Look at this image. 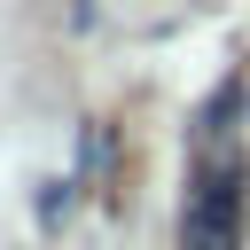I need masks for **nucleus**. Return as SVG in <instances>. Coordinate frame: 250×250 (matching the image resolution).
I'll return each mask as SVG.
<instances>
[{
	"label": "nucleus",
	"mask_w": 250,
	"mask_h": 250,
	"mask_svg": "<svg viewBox=\"0 0 250 250\" xmlns=\"http://www.w3.org/2000/svg\"><path fill=\"white\" fill-rule=\"evenodd\" d=\"M242 211H250V164L242 156H211L188 180L180 250H242Z\"/></svg>",
	"instance_id": "obj_1"
},
{
	"label": "nucleus",
	"mask_w": 250,
	"mask_h": 250,
	"mask_svg": "<svg viewBox=\"0 0 250 250\" xmlns=\"http://www.w3.org/2000/svg\"><path fill=\"white\" fill-rule=\"evenodd\" d=\"M234 109H242V78H227V86H219V94H211V102H203V117H195V133H203V141H219V133H227V117H234Z\"/></svg>",
	"instance_id": "obj_2"
},
{
	"label": "nucleus",
	"mask_w": 250,
	"mask_h": 250,
	"mask_svg": "<svg viewBox=\"0 0 250 250\" xmlns=\"http://www.w3.org/2000/svg\"><path fill=\"white\" fill-rule=\"evenodd\" d=\"M62 211H70V180H47V195H39V219H47V227H55V219H62Z\"/></svg>",
	"instance_id": "obj_3"
}]
</instances>
